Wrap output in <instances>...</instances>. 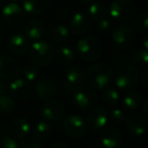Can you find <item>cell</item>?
Masks as SVG:
<instances>
[{"mask_svg": "<svg viewBox=\"0 0 148 148\" xmlns=\"http://www.w3.org/2000/svg\"><path fill=\"white\" fill-rule=\"evenodd\" d=\"M90 148H101V147H99V146H93V147H90Z\"/></svg>", "mask_w": 148, "mask_h": 148, "instance_id": "46", "label": "cell"}, {"mask_svg": "<svg viewBox=\"0 0 148 148\" xmlns=\"http://www.w3.org/2000/svg\"><path fill=\"white\" fill-rule=\"evenodd\" d=\"M108 120H109V116H108L107 111L103 107L93 108L88 113L86 118L87 125L95 130L101 129L105 127L108 123Z\"/></svg>", "mask_w": 148, "mask_h": 148, "instance_id": "15", "label": "cell"}, {"mask_svg": "<svg viewBox=\"0 0 148 148\" xmlns=\"http://www.w3.org/2000/svg\"><path fill=\"white\" fill-rule=\"evenodd\" d=\"M12 99H27L33 93V86L29 81L23 78H14L8 86Z\"/></svg>", "mask_w": 148, "mask_h": 148, "instance_id": "12", "label": "cell"}, {"mask_svg": "<svg viewBox=\"0 0 148 148\" xmlns=\"http://www.w3.org/2000/svg\"><path fill=\"white\" fill-rule=\"evenodd\" d=\"M77 52L85 61H95L103 54V43L95 36H85L77 43Z\"/></svg>", "mask_w": 148, "mask_h": 148, "instance_id": "2", "label": "cell"}, {"mask_svg": "<svg viewBox=\"0 0 148 148\" xmlns=\"http://www.w3.org/2000/svg\"><path fill=\"white\" fill-rule=\"evenodd\" d=\"M88 16L90 21L95 23L103 21V18H107L108 15V7L103 2H93L91 3L88 10Z\"/></svg>", "mask_w": 148, "mask_h": 148, "instance_id": "24", "label": "cell"}, {"mask_svg": "<svg viewBox=\"0 0 148 148\" xmlns=\"http://www.w3.org/2000/svg\"><path fill=\"white\" fill-rule=\"evenodd\" d=\"M90 18L85 12H77L70 21V31L76 36H81L88 31L90 27Z\"/></svg>", "mask_w": 148, "mask_h": 148, "instance_id": "14", "label": "cell"}, {"mask_svg": "<svg viewBox=\"0 0 148 148\" xmlns=\"http://www.w3.org/2000/svg\"><path fill=\"white\" fill-rule=\"evenodd\" d=\"M35 136L39 140H47L52 135V127L45 121H40L34 128Z\"/></svg>", "mask_w": 148, "mask_h": 148, "instance_id": "27", "label": "cell"}, {"mask_svg": "<svg viewBox=\"0 0 148 148\" xmlns=\"http://www.w3.org/2000/svg\"><path fill=\"white\" fill-rule=\"evenodd\" d=\"M133 27L136 32L140 34H146L148 31V18L146 13L136 15L133 21Z\"/></svg>", "mask_w": 148, "mask_h": 148, "instance_id": "28", "label": "cell"}, {"mask_svg": "<svg viewBox=\"0 0 148 148\" xmlns=\"http://www.w3.org/2000/svg\"><path fill=\"white\" fill-rule=\"evenodd\" d=\"M0 148H19V146L13 138L3 137L0 139Z\"/></svg>", "mask_w": 148, "mask_h": 148, "instance_id": "34", "label": "cell"}, {"mask_svg": "<svg viewBox=\"0 0 148 148\" xmlns=\"http://www.w3.org/2000/svg\"><path fill=\"white\" fill-rule=\"evenodd\" d=\"M112 118H113L114 121L116 122H122L125 119V115H124V112L120 109H116L112 112Z\"/></svg>", "mask_w": 148, "mask_h": 148, "instance_id": "35", "label": "cell"}, {"mask_svg": "<svg viewBox=\"0 0 148 148\" xmlns=\"http://www.w3.org/2000/svg\"><path fill=\"white\" fill-rule=\"evenodd\" d=\"M132 60L137 65H146L148 61V50L144 47L135 50L132 54Z\"/></svg>", "mask_w": 148, "mask_h": 148, "instance_id": "30", "label": "cell"}, {"mask_svg": "<svg viewBox=\"0 0 148 148\" xmlns=\"http://www.w3.org/2000/svg\"><path fill=\"white\" fill-rule=\"evenodd\" d=\"M123 103L128 110H136L142 103V95L139 91L131 90L124 97Z\"/></svg>", "mask_w": 148, "mask_h": 148, "instance_id": "25", "label": "cell"}, {"mask_svg": "<svg viewBox=\"0 0 148 148\" xmlns=\"http://www.w3.org/2000/svg\"><path fill=\"white\" fill-rule=\"evenodd\" d=\"M7 89H8V86H7V84L2 80V79H0V95H6Z\"/></svg>", "mask_w": 148, "mask_h": 148, "instance_id": "38", "label": "cell"}, {"mask_svg": "<svg viewBox=\"0 0 148 148\" xmlns=\"http://www.w3.org/2000/svg\"><path fill=\"white\" fill-rule=\"evenodd\" d=\"M65 107L59 101H49L42 108V117L49 122H57L63 116Z\"/></svg>", "mask_w": 148, "mask_h": 148, "instance_id": "13", "label": "cell"}, {"mask_svg": "<svg viewBox=\"0 0 148 148\" xmlns=\"http://www.w3.org/2000/svg\"><path fill=\"white\" fill-rule=\"evenodd\" d=\"M126 128L131 134L140 136L145 133L147 129V121L145 117L138 114L129 115L126 119Z\"/></svg>", "mask_w": 148, "mask_h": 148, "instance_id": "16", "label": "cell"}, {"mask_svg": "<svg viewBox=\"0 0 148 148\" xmlns=\"http://www.w3.org/2000/svg\"><path fill=\"white\" fill-rule=\"evenodd\" d=\"M135 35L132 29L126 25H120L116 27L113 33V42L118 49L127 50L134 45Z\"/></svg>", "mask_w": 148, "mask_h": 148, "instance_id": "10", "label": "cell"}, {"mask_svg": "<svg viewBox=\"0 0 148 148\" xmlns=\"http://www.w3.org/2000/svg\"><path fill=\"white\" fill-rule=\"evenodd\" d=\"M101 141L105 148H118L122 141L121 133L116 127H108L101 133Z\"/></svg>", "mask_w": 148, "mask_h": 148, "instance_id": "18", "label": "cell"}, {"mask_svg": "<svg viewBox=\"0 0 148 148\" xmlns=\"http://www.w3.org/2000/svg\"><path fill=\"white\" fill-rule=\"evenodd\" d=\"M51 5V0H23V9L29 14L41 15L47 12Z\"/></svg>", "mask_w": 148, "mask_h": 148, "instance_id": "17", "label": "cell"}, {"mask_svg": "<svg viewBox=\"0 0 148 148\" xmlns=\"http://www.w3.org/2000/svg\"><path fill=\"white\" fill-rule=\"evenodd\" d=\"M139 70L133 65L124 64L116 72L115 84L121 90L132 89L139 83Z\"/></svg>", "mask_w": 148, "mask_h": 148, "instance_id": "3", "label": "cell"}, {"mask_svg": "<svg viewBox=\"0 0 148 148\" xmlns=\"http://www.w3.org/2000/svg\"><path fill=\"white\" fill-rule=\"evenodd\" d=\"M23 75L25 80L27 81H35L39 76V69L35 64H27L23 68Z\"/></svg>", "mask_w": 148, "mask_h": 148, "instance_id": "32", "label": "cell"}, {"mask_svg": "<svg viewBox=\"0 0 148 148\" xmlns=\"http://www.w3.org/2000/svg\"><path fill=\"white\" fill-rule=\"evenodd\" d=\"M113 79V70L105 63H97L90 66L85 72V80L88 86L95 89H105Z\"/></svg>", "mask_w": 148, "mask_h": 148, "instance_id": "1", "label": "cell"}, {"mask_svg": "<svg viewBox=\"0 0 148 148\" xmlns=\"http://www.w3.org/2000/svg\"><path fill=\"white\" fill-rule=\"evenodd\" d=\"M51 148H70V146L65 142H56L52 145Z\"/></svg>", "mask_w": 148, "mask_h": 148, "instance_id": "39", "label": "cell"}, {"mask_svg": "<svg viewBox=\"0 0 148 148\" xmlns=\"http://www.w3.org/2000/svg\"><path fill=\"white\" fill-rule=\"evenodd\" d=\"M4 21L11 27H17L25 21V10L17 3L10 2L2 9Z\"/></svg>", "mask_w": 148, "mask_h": 148, "instance_id": "9", "label": "cell"}, {"mask_svg": "<svg viewBox=\"0 0 148 148\" xmlns=\"http://www.w3.org/2000/svg\"><path fill=\"white\" fill-rule=\"evenodd\" d=\"M111 27H112V23H111V21H110V19H108V18H103V21L97 23V27H99L101 32L109 31V29H111Z\"/></svg>", "mask_w": 148, "mask_h": 148, "instance_id": "36", "label": "cell"}, {"mask_svg": "<svg viewBox=\"0 0 148 148\" xmlns=\"http://www.w3.org/2000/svg\"><path fill=\"white\" fill-rule=\"evenodd\" d=\"M21 73V64L15 58L0 55V79H14Z\"/></svg>", "mask_w": 148, "mask_h": 148, "instance_id": "8", "label": "cell"}, {"mask_svg": "<svg viewBox=\"0 0 148 148\" xmlns=\"http://www.w3.org/2000/svg\"><path fill=\"white\" fill-rule=\"evenodd\" d=\"M63 128L68 136L72 138H81L86 132V124L78 115H69L64 119Z\"/></svg>", "mask_w": 148, "mask_h": 148, "instance_id": "7", "label": "cell"}, {"mask_svg": "<svg viewBox=\"0 0 148 148\" xmlns=\"http://www.w3.org/2000/svg\"><path fill=\"white\" fill-rule=\"evenodd\" d=\"M72 99L77 108L81 110H87L95 105L97 95L93 88L88 85H79L72 90Z\"/></svg>", "mask_w": 148, "mask_h": 148, "instance_id": "6", "label": "cell"}, {"mask_svg": "<svg viewBox=\"0 0 148 148\" xmlns=\"http://www.w3.org/2000/svg\"><path fill=\"white\" fill-rule=\"evenodd\" d=\"M29 40L23 35H14L9 39L7 43V48L9 52L13 55H23L29 49Z\"/></svg>", "mask_w": 148, "mask_h": 148, "instance_id": "19", "label": "cell"}, {"mask_svg": "<svg viewBox=\"0 0 148 148\" xmlns=\"http://www.w3.org/2000/svg\"><path fill=\"white\" fill-rule=\"evenodd\" d=\"M45 34V25L40 21H29L25 27V35L27 39L33 41H39L43 38Z\"/></svg>", "mask_w": 148, "mask_h": 148, "instance_id": "21", "label": "cell"}, {"mask_svg": "<svg viewBox=\"0 0 148 148\" xmlns=\"http://www.w3.org/2000/svg\"><path fill=\"white\" fill-rule=\"evenodd\" d=\"M31 123L25 118H17L11 123L9 127L10 133L15 138H21V139L27 137V134L31 132Z\"/></svg>", "mask_w": 148, "mask_h": 148, "instance_id": "22", "label": "cell"}, {"mask_svg": "<svg viewBox=\"0 0 148 148\" xmlns=\"http://www.w3.org/2000/svg\"><path fill=\"white\" fill-rule=\"evenodd\" d=\"M69 34L70 32L67 27H65L63 25H60L53 27V29L50 33V36H51V39L54 43L62 44L67 41V39L69 38Z\"/></svg>", "mask_w": 148, "mask_h": 148, "instance_id": "26", "label": "cell"}, {"mask_svg": "<svg viewBox=\"0 0 148 148\" xmlns=\"http://www.w3.org/2000/svg\"><path fill=\"white\" fill-rule=\"evenodd\" d=\"M110 15L120 23L130 21L136 14V6L131 0H115L110 5Z\"/></svg>", "mask_w": 148, "mask_h": 148, "instance_id": "5", "label": "cell"}, {"mask_svg": "<svg viewBox=\"0 0 148 148\" xmlns=\"http://www.w3.org/2000/svg\"><path fill=\"white\" fill-rule=\"evenodd\" d=\"M101 99L107 105L114 106L119 101V93H118V91L116 89L108 87V88H105V90H103V95H101Z\"/></svg>", "mask_w": 148, "mask_h": 148, "instance_id": "31", "label": "cell"}, {"mask_svg": "<svg viewBox=\"0 0 148 148\" xmlns=\"http://www.w3.org/2000/svg\"><path fill=\"white\" fill-rule=\"evenodd\" d=\"M15 108V101L10 95H0V113L9 114Z\"/></svg>", "mask_w": 148, "mask_h": 148, "instance_id": "29", "label": "cell"}, {"mask_svg": "<svg viewBox=\"0 0 148 148\" xmlns=\"http://www.w3.org/2000/svg\"><path fill=\"white\" fill-rule=\"evenodd\" d=\"M147 106H148V99H145L144 101V103H143V113H144V115H147L148 114V111H147Z\"/></svg>", "mask_w": 148, "mask_h": 148, "instance_id": "41", "label": "cell"}, {"mask_svg": "<svg viewBox=\"0 0 148 148\" xmlns=\"http://www.w3.org/2000/svg\"><path fill=\"white\" fill-rule=\"evenodd\" d=\"M29 58L36 66H48L51 64L54 52L51 45L45 41H36L29 48Z\"/></svg>", "mask_w": 148, "mask_h": 148, "instance_id": "4", "label": "cell"}, {"mask_svg": "<svg viewBox=\"0 0 148 148\" xmlns=\"http://www.w3.org/2000/svg\"><path fill=\"white\" fill-rule=\"evenodd\" d=\"M80 2H82V3H84V4H90V3H93V2H95L97 0H79Z\"/></svg>", "mask_w": 148, "mask_h": 148, "instance_id": "43", "label": "cell"}, {"mask_svg": "<svg viewBox=\"0 0 148 148\" xmlns=\"http://www.w3.org/2000/svg\"><path fill=\"white\" fill-rule=\"evenodd\" d=\"M36 92L39 99L43 101H49L57 95V85L53 79L49 77H43L36 82Z\"/></svg>", "mask_w": 148, "mask_h": 148, "instance_id": "11", "label": "cell"}, {"mask_svg": "<svg viewBox=\"0 0 148 148\" xmlns=\"http://www.w3.org/2000/svg\"><path fill=\"white\" fill-rule=\"evenodd\" d=\"M56 62L60 65H70L75 59L74 51L68 46H61L57 48L54 53Z\"/></svg>", "mask_w": 148, "mask_h": 148, "instance_id": "23", "label": "cell"}, {"mask_svg": "<svg viewBox=\"0 0 148 148\" xmlns=\"http://www.w3.org/2000/svg\"><path fill=\"white\" fill-rule=\"evenodd\" d=\"M85 81V70L80 65H73L68 68L66 72V82L72 86L82 85Z\"/></svg>", "mask_w": 148, "mask_h": 148, "instance_id": "20", "label": "cell"}, {"mask_svg": "<svg viewBox=\"0 0 148 148\" xmlns=\"http://www.w3.org/2000/svg\"><path fill=\"white\" fill-rule=\"evenodd\" d=\"M3 31H4V27H3V25H2V21H0V36L2 35Z\"/></svg>", "mask_w": 148, "mask_h": 148, "instance_id": "44", "label": "cell"}, {"mask_svg": "<svg viewBox=\"0 0 148 148\" xmlns=\"http://www.w3.org/2000/svg\"><path fill=\"white\" fill-rule=\"evenodd\" d=\"M147 77H148V73L145 72L144 73V76H143V83H144V86L147 87Z\"/></svg>", "mask_w": 148, "mask_h": 148, "instance_id": "42", "label": "cell"}, {"mask_svg": "<svg viewBox=\"0 0 148 148\" xmlns=\"http://www.w3.org/2000/svg\"><path fill=\"white\" fill-rule=\"evenodd\" d=\"M19 148H42V144L36 137H25L19 144Z\"/></svg>", "mask_w": 148, "mask_h": 148, "instance_id": "33", "label": "cell"}, {"mask_svg": "<svg viewBox=\"0 0 148 148\" xmlns=\"http://www.w3.org/2000/svg\"><path fill=\"white\" fill-rule=\"evenodd\" d=\"M56 14H57L58 18H60L61 21H65L68 17V15H69V10L67 8H65V7H60L57 10V12H56Z\"/></svg>", "mask_w": 148, "mask_h": 148, "instance_id": "37", "label": "cell"}, {"mask_svg": "<svg viewBox=\"0 0 148 148\" xmlns=\"http://www.w3.org/2000/svg\"><path fill=\"white\" fill-rule=\"evenodd\" d=\"M1 135H3V137H9L8 136V133H10V130H9V128L7 127H3L1 128Z\"/></svg>", "mask_w": 148, "mask_h": 148, "instance_id": "40", "label": "cell"}, {"mask_svg": "<svg viewBox=\"0 0 148 148\" xmlns=\"http://www.w3.org/2000/svg\"><path fill=\"white\" fill-rule=\"evenodd\" d=\"M9 1H10V2H15V3H16V1H19V0H9Z\"/></svg>", "mask_w": 148, "mask_h": 148, "instance_id": "45", "label": "cell"}]
</instances>
